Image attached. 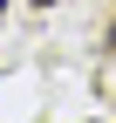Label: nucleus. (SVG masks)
<instances>
[{
  "mask_svg": "<svg viewBox=\"0 0 116 123\" xmlns=\"http://www.w3.org/2000/svg\"><path fill=\"white\" fill-rule=\"evenodd\" d=\"M0 14H7V0H0Z\"/></svg>",
  "mask_w": 116,
  "mask_h": 123,
  "instance_id": "nucleus-1",
  "label": "nucleus"
}]
</instances>
